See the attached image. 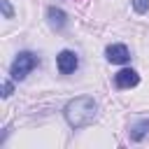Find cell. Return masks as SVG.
Instances as JSON below:
<instances>
[{
	"instance_id": "obj_2",
	"label": "cell",
	"mask_w": 149,
	"mask_h": 149,
	"mask_svg": "<svg viewBox=\"0 0 149 149\" xmlns=\"http://www.w3.org/2000/svg\"><path fill=\"white\" fill-rule=\"evenodd\" d=\"M35 68H37V56L30 54V51H21V54L14 58V63H12V68H9V74H12V79L21 81V79H26Z\"/></svg>"
},
{
	"instance_id": "obj_1",
	"label": "cell",
	"mask_w": 149,
	"mask_h": 149,
	"mask_svg": "<svg viewBox=\"0 0 149 149\" xmlns=\"http://www.w3.org/2000/svg\"><path fill=\"white\" fill-rule=\"evenodd\" d=\"M63 114H65V121H68L72 128H84V126L93 123V119H95V114H98V105H95L93 98L79 95V98H74V100H70V102L65 105Z\"/></svg>"
},
{
	"instance_id": "obj_3",
	"label": "cell",
	"mask_w": 149,
	"mask_h": 149,
	"mask_svg": "<svg viewBox=\"0 0 149 149\" xmlns=\"http://www.w3.org/2000/svg\"><path fill=\"white\" fill-rule=\"evenodd\" d=\"M77 65H79V58H77V54L70 51V49H63V51L56 56V68H58L61 74H70V72H74Z\"/></svg>"
},
{
	"instance_id": "obj_6",
	"label": "cell",
	"mask_w": 149,
	"mask_h": 149,
	"mask_svg": "<svg viewBox=\"0 0 149 149\" xmlns=\"http://www.w3.org/2000/svg\"><path fill=\"white\" fill-rule=\"evenodd\" d=\"M47 19H49V26L56 28V30H61V28L68 23V14H65L63 9H58V7H49V9H47Z\"/></svg>"
},
{
	"instance_id": "obj_4",
	"label": "cell",
	"mask_w": 149,
	"mask_h": 149,
	"mask_svg": "<svg viewBox=\"0 0 149 149\" xmlns=\"http://www.w3.org/2000/svg\"><path fill=\"white\" fill-rule=\"evenodd\" d=\"M105 54H107V61L109 63H116V65H123V63L130 61V51H128L126 44H109Z\"/></svg>"
},
{
	"instance_id": "obj_5",
	"label": "cell",
	"mask_w": 149,
	"mask_h": 149,
	"mask_svg": "<svg viewBox=\"0 0 149 149\" xmlns=\"http://www.w3.org/2000/svg\"><path fill=\"white\" fill-rule=\"evenodd\" d=\"M137 81H140V74H137L135 70H121V72H116V77H114V84H116L119 88L137 86Z\"/></svg>"
},
{
	"instance_id": "obj_8",
	"label": "cell",
	"mask_w": 149,
	"mask_h": 149,
	"mask_svg": "<svg viewBox=\"0 0 149 149\" xmlns=\"http://www.w3.org/2000/svg\"><path fill=\"white\" fill-rule=\"evenodd\" d=\"M133 9H135L137 14H144V12L149 9V0H133Z\"/></svg>"
},
{
	"instance_id": "obj_10",
	"label": "cell",
	"mask_w": 149,
	"mask_h": 149,
	"mask_svg": "<svg viewBox=\"0 0 149 149\" xmlns=\"http://www.w3.org/2000/svg\"><path fill=\"white\" fill-rule=\"evenodd\" d=\"M12 91H14V86H12V81H2V98H9L12 95Z\"/></svg>"
},
{
	"instance_id": "obj_9",
	"label": "cell",
	"mask_w": 149,
	"mask_h": 149,
	"mask_svg": "<svg viewBox=\"0 0 149 149\" xmlns=\"http://www.w3.org/2000/svg\"><path fill=\"white\" fill-rule=\"evenodd\" d=\"M0 7H2V14H5V19H12V16H14V9H12L9 0H0Z\"/></svg>"
},
{
	"instance_id": "obj_7",
	"label": "cell",
	"mask_w": 149,
	"mask_h": 149,
	"mask_svg": "<svg viewBox=\"0 0 149 149\" xmlns=\"http://www.w3.org/2000/svg\"><path fill=\"white\" fill-rule=\"evenodd\" d=\"M149 135V119H142V121H137L135 126H130V140L133 142H140V140H144Z\"/></svg>"
}]
</instances>
